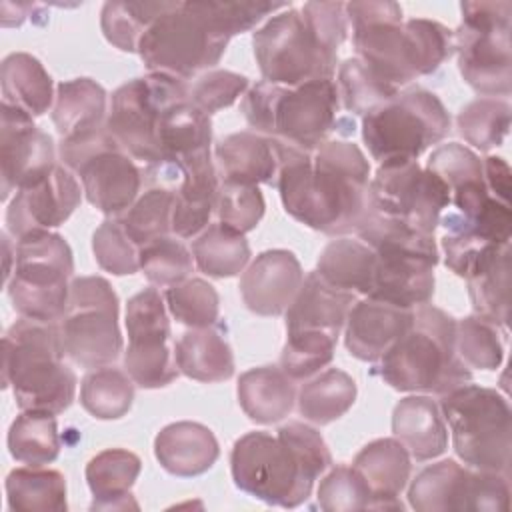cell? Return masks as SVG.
<instances>
[{"mask_svg": "<svg viewBox=\"0 0 512 512\" xmlns=\"http://www.w3.org/2000/svg\"><path fill=\"white\" fill-rule=\"evenodd\" d=\"M376 260V252L362 240L338 238L320 252L316 274L338 290L368 296L374 282Z\"/></svg>", "mask_w": 512, "mask_h": 512, "instance_id": "cell-33", "label": "cell"}, {"mask_svg": "<svg viewBox=\"0 0 512 512\" xmlns=\"http://www.w3.org/2000/svg\"><path fill=\"white\" fill-rule=\"evenodd\" d=\"M106 90L92 78L64 80L56 88L52 122L60 142H80L106 128Z\"/></svg>", "mask_w": 512, "mask_h": 512, "instance_id": "cell-26", "label": "cell"}, {"mask_svg": "<svg viewBox=\"0 0 512 512\" xmlns=\"http://www.w3.org/2000/svg\"><path fill=\"white\" fill-rule=\"evenodd\" d=\"M438 406L454 452L468 468L510 476V406L498 390L468 382L444 394Z\"/></svg>", "mask_w": 512, "mask_h": 512, "instance_id": "cell-8", "label": "cell"}, {"mask_svg": "<svg viewBox=\"0 0 512 512\" xmlns=\"http://www.w3.org/2000/svg\"><path fill=\"white\" fill-rule=\"evenodd\" d=\"M150 184L174 190L172 232L178 238H196L212 218L218 202V170L212 152H198L178 162L148 166Z\"/></svg>", "mask_w": 512, "mask_h": 512, "instance_id": "cell-17", "label": "cell"}, {"mask_svg": "<svg viewBox=\"0 0 512 512\" xmlns=\"http://www.w3.org/2000/svg\"><path fill=\"white\" fill-rule=\"evenodd\" d=\"M304 282L298 258L290 250L260 252L242 272L240 294L246 308L258 316H280L292 304Z\"/></svg>", "mask_w": 512, "mask_h": 512, "instance_id": "cell-21", "label": "cell"}, {"mask_svg": "<svg viewBox=\"0 0 512 512\" xmlns=\"http://www.w3.org/2000/svg\"><path fill=\"white\" fill-rule=\"evenodd\" d=\"M248 90V78L232 70H208L190 88V102L204 114L232 106Z\"/></svg>", "mask_w": 512, "mask_h": 512, "instance_id": "cell-55", "label": "cell"}, {"mask_svg": "<svg viewBox=\"0 0 512 512\" xmlns=\"http://www.w3.org/2000/svg\"><path fill=\"white\" fill-rule=\"evenodd\" d=\"M2 386L20 410L60 414L76 396V374L64 362L58 322L16 320L2 340Z\"/></svg>", "mask_w": 512, "mask_h": 512, "instance_id": "cell-5", "label": "cell"}, {"mask_svg": "<svg viewBox=\"0 0 512 512\" xmlns=\"http://www.w3.org/2000/svg\"><path fill=\"white\" fill-rule=\"evenodd\" d=\"M8 450L26 466H44L58 458L60 436L54 414L22 410L8 430Z\"/></svg>", "mask_w": 512, "mask_h": 512, "instance_id": "cell-40", "label": "cell"}, {"mask_svg": "<svg viewBox=\"0 0 512 512\" xmlns=\"http://www.w3.org/2000/svg\"><path fill=\"white\" fill-rule=\"evenodd\" d=\"M206 14L214 26L228 38L252 30L266 16H274L278 10L290 8L286 2H266V0H234V2H202Z\"/></svg>", "mask_w": 512, "mask_h": 512, "instance_id": "cell-54", "label": "cell"}, {"mask_svg": "<svg viewBox=\"0 0 512 512\" xmlns=\"http://www.w3.org/2000/svg\"><path fill=\"white\" fill-rule=\"evenodd\" d=\"M318 506L326 512H352L372 506V496L354 466L332 468L318 486Z\"/></svg>", "mask_w": 512, "mask_h": 512, "instance_id": "cell-52", "label": "cell"}, {"mask_svg": "<svg viewBox=\"0 0 512 512\" xmlns=\"http://www.w3.org/2000/svg\"><path fill=\"white\" fill-rule=\"evenodd\" d=\"M460 136L480 152L500 146L510 130V104L500 98H476L456 116Z\"/></svg>", "mask_w": 512, "mask_h": 512, "instance_id": "cell-45", "label": "cell"}, {"mask_svg": "<svg viewBox=\"0 0 512 512\" xmlns=\"http://www.w3.org/2000/svg\"><path fill=\"white\" fill-rule=\"evenodd\" d=\"M450 206L448 186L418 160L378 164L368 184V210L434 236Z\"/></svg>", "mask_w": 512, "mask_h": 512, "instance_id": "cell-15", "label": "cell"}, {"mask_svg": "<svg viewBox=\"0 0 512 512\" xmlns=\"http://www.w3.org/2000/svg\"><path fill=\"white\" fill-rule=\"evenodd\" d=\"M456 354L468 368L496 370L504 358L498 326L476 314L456 320Z\"/></svg>", "mask_w": 512, "mask_h": 512, "instance_id": "cell-50", "label": "cell"}, {"mask_svg": "<svg viewBox=\"0 0 512 512\" xmlns=\"http://www.w3.org/2000/svg\"><path fill=\"white\" fill-rule=\"evenodd\" d=\"M172 2H106L100 26L110 44L122 52H138L140 38Z\"/></svg>", "mask_w": 512, "mask_h": 512, "instance_id": "cell-44", "label": "cell"}, {"mask_svg": "<svg viewBox=\"0 0 512 512\" xmlns=\"http://www.w3.org/2000/svg\"><path fill=\"white\" fill-rule=\"evenodd\" d=\"M238 402L244 414L258 424L286 418L296 400L294 380L276 366H260L238 378Z\"/></svg>", "mask_w": 512, "mask_h": 512, "instance_id": "cell-32", "label": "cell"}, {"mask_svg": "<svg viewBox=\"0 0 512 512\" xmlns=\"http://www.w3.org/2000/svg\"><path fill=\"white\" fill-rule=\"evenodd\" d=\"M228 42L202 2H172L140 38L138 54L150 72L186 82L214 68Z\"/></svg>", "mask_w": 512, "mask_h": 512, "instance_id": "cell-7", "label": "cell"}, {"mask_svg": "<svg viewBox=\"0 0 512 512\" xmlns=\"http://www.w3.org/2000/svg\"><path fill=\"white\" fill-rule=\"evenodd\" d=\"M340 96L334 80H312L294 88L266 80L242 98L240 110L254 132L304 152H314L336 126Z\"/></svg>", "mask_w": 512, "mask_h": 512, "instance_id": "cell-6", "label": "cell"}, {"mask_svg": "<svg viewBox=\"0 0 512 512\" xmlns=\"http://www.w3.org/2000/svg\"><path fill=\"white\" fill-rule=\"evenodd\" d=\"M82 200L74 174L56 164L52 172L34 184L16 190L6 210V230L14 240L64 224Z\"/></svg>", "mask_w": 512, "mask_h": 512, "instance_id": "cell-19", "label": "cell"}, {"mask_svg": "<svg viewBox=\"0 0 512 512\" xmlns=\"http://www.w3.org/2000/svg\"><path fill=\"white\" fill-rule=\"evenodd\" d=\"M178 370L198 382H222L234 374V354L226 338L208 328H190L174 346Z\"/></svg>", "mask_w": 512, "mask_h": 512, "instance_id": "cell-34", "label": "cell"}, {"mask_svg": "<svg viewBox=\"0 0 512 512\" xmlns=\"http://www.w3.org/2000/svg\"><path fill=\"white\" fill-rule=\"evenodd\" d=\"M134 400V382L126 370L102 366L88 372L80 384L82 408L98 420L122 418Z\"/></svg>", "mask_w": 512, "mask_h": 512, "instance_id": "cell-42", "label": "cell"}, {"mask_svg": "<svg viewBox=\"0 0 512 512\" xmlns=\"http://www.w3.org/2000/svg\"><path fill=\"white\" fill-rule=\"evenodd\" d=\"M332 464L320 432L304 422H288L276 436L248 432L234 442L230 470L234 484L272 506L296 508L312 494L316 478Z\"/></svg>", "mask_w": 512, "mask_h": 512, "instance_id": "cell-2", "label": "cell"}, {"mask_svg": "<svg viewBox=\"0 0 512 512\" xmlns=\"http://www.w3.org/2000/svg\"><path fill=\"white\" fill-rule=\"evenodd\" d=\"M6 500L10 510L62 512L66 502V480L58 470L24 466L6 476Z\"/></svg>", "mask_w": 512, "mask_h": 512, "instance_id": "cell-37", "label": "cell"}, {"mask_svg": "<svg viewBox=\"0 0 512 512\" xmlns=\"http://www.w3.org/2000/svg\"><path fill=\"white\" fill-rule=\"evenodd\" d=\"M164 300L170 314L190 328H208L218 320V292L202 278H186L184 282L166 288Z\"/></svg>", "mask_w": 512, "mask_h": 512, "instance_id": "cell-48", "label": "cell"}, {"mask_svg": "<svg viewBox=\"0 0 512 512\" xmlns=\"http://www.w3.org/2000/svg\"><path fill=\"white\" fill-rule=\"evenodd\" d=\"M2 104L14 106L36 118L52 106L54 84L42 62L28 52H12L0 66Z\"/></svg>", "mask_w": 512, "mask_h": 512, "instance_id": "cell-31", "label": "cell"}, {"mask_svg": "<svg viewBox=\"0 0 512 512\" xmlns=\"http://www.w3.org/2000/svg\"><path fill=\"white\" fill-rule=\"evenodd\" d=\"M76 174L86 200L112 218L134 204L144 178L134 160L116 142L94 150L76 168Z\"/></svg>", "mask_w": 512, "mask_h": 512, "instance_id": "cell-20", "label": "cell"}, {"mask_svg": "<svg viewBox=\"0 0 512 512\" xmlns=\"http://www.w3.org/2000/svg\"><path fill=\"white\" fill-rule=\"evenodd\" d=\"M264 196L258 186L220 184L216 212L224 226L246 234L258 226L264 216Z\"/></svg>", "mask_w": 512, "mask_h": 512, "instance_id": "cell-53", "label": "cell"}, {"mask_svg": "<svg viewBox=\"0 0 512 512\" xmlns=\"http://www.w3.org/2000/svg\"><path fill=\"white\" fill-rule=\"evenodd\" d=\"M118 312V296L106 278H72L68 306L58 320L64 356L88 370L110 366L122 352Z\"/></svg>", "mask_w": 512, "mask_h": 512, "instance_id": "cell-12", "label": "cell"}, {"mask_svg": "<svg viewBox=\"0 0 512 512\" xmlns=\"http://www.w3.org/2000/svg\"><path fill=\"white\" fill-rule=\"evenodd\" d=\"M466 282L474 314L506 328L510 318V246L502 248Z\"/></svg>", "mask_w": 512, "mask_h": 512, "instance_id": "cell-39", "label": "cell"}, {"mask_svg": "<svg viewBox=\"0 0 512 512\" xmlns=\"http://www.w3.org/2000/svg\"><path fill=\"white\" fill-rule=\"evenodd\" d=\"M0 118L2 200H8L18 188L34 184L54 170L56 150L52 136L42 132L26 112L2 104Z\"/></svg>", "mask_w": 512, "mask_h": 512, "instance_id": "cell-18", "label": "cell"}, {"mask_svg": "<svg viewBox=\"0 0 512 512\" xmlns=\"http://www.w3.org/2000/svg\"><path fill=\"white\" fill-rule=\"evenodd\" d=\"M128 348L132 352H162L168 350L170 320L164 298L156 288L136 292L126 304Z\"/></svg>", "mask_w": 512, "mask_h": 512, "instance_id": "cell-41", "label": "cell"}, {"mask_svg": "<svg viewBox=\"0 0 512 512\" xmlns=\"http://www.w3.org/2000/svg\"><path fill=\"white\" fill-rule=\"evenodd\" d=\"M172 210L174 190L164 184H152L118 218L130 240L140 248L172 232Z\"/></svg>", "mask_w": 512, "mask_h": 512, "instance_id": "cell-43", "label": "cell"}, {"mask_svg": "<svg viewBox=\"0 0 512 512\" xmlns=\"http://www.w3.org/2000/svg\"><path fill=\"white\" fill-rule=\"evenodd\" d=\"M356 58L394 88L436 72L454 54V30L428 18H402L396 2H348Z\"/></svg>", "mask_w": 512, "mask_h": 512, "instance_id": "cell-3", "label": "cell"}, {"mask_svg": "<svg viewBox=\"0 0 512 512\" xmlns=\"http://www.w3.org/2000/svg\"><path fill=\"white\" fill-rule=\"evenodd\" d=\"M338 336L316 330H286L280 368L292 380H304L320 372L334 358Z\"/></svg>", "mask_w": 512, "mask_h": 512, "instance_id": "cell-47", "label": "cell"}, {"mask_svg": "<svg viewBox=\"0 0 512 512\" xmlns=\"http://www.w3.org/2000/svg\"><path fill=\"white\" fill-rule=\"evenodd\" d=\"M218 176L226 184H272L280 170V142L254 130L234 132L214 148Z\"/></svg>", "mask_w": 512, "mask_h": 512, "instance_id": "cell-23", "label": "cell"}, {"mask_svg": "<svg viewBox=\"0 0 512 512\" xmlns=\"http://www.w3.org/2000/svg\"><path fill=\"white\" fill-rule=\"evenodd\" d=\"M356 382L340 368H328L302 384L298 392V412L304 420L324 426L344 416L356 402Z\"/></svg>", "mask_w": 512, "mask_h": 512, "instance_id": "cell-36", "label": "cell"}, {"mask_svg": "<svg viewBox=\"0 0 512 512\" xmlns=\"http://www.w3.org/2000/svg\"><path fill=\"white\" fill-rule=\"evenodd\" d=\"M190 88L184 80L150 72L148 76L128 80L114 90L106 128L116 144L146 166L158 164V124L162 114L176 102L188 100Z\"/></svg>", "mask_w": 512, "mask_h": 512, "instance_id": "cell-14", "label": "cell"}, {"mask_svg": "<svg viewBox=\"0 0 512 512\" xmlns=\"http://www.w3.org/2000/svg\"><path fill=\"white\" fill-rule=\"evenodd\" d=\"M392 434L416 462L438 458L448 448V428L440 406L424 394L406 396L394 406Z\"/></svg>", "mask_w": 512, "mask_h": 512, "instance_id": "cell-28", "label": "cell"}, {"mask_svg": "<svg viewBox=\"0 0 512 512\" xmlns=\"http://www.w3.org/2000/svg\"><path fill=\"white\" fill-rule=\"evenodd\" d=\"M356 294L338 290L324 282L316 270L310 272L296 292L286 314V330H316L340 336Z\"/></svg>", "mask_w": 512, "mask_h": 512, "instance_id": "cell-29", "label": "cell"}, {"mask_svg": "<svg viewBox=\"0 0 512 512\" xmlns=\"http://www.w3.org/2000/svg\"><path fill=\"white\" fill-rule=\"evenodd\" d=\"M448 132V110L434 92L424 88L398 92L390 102L362 116V140L378 164L418 160Z\"/></svg>", "mask_w": 512, "mask_h": 512, "instance_id": "cell-10", "label": "cell"}, {"mask_svg": "<svg viewBox=\"0 0 512 512\" xmlns=\"http://www.w3.org/2000/svg\"><path fill=\"white\" fill-rule=\"evenodd\" d=\"M140 458L124 448H108L98 452L86 464V482L94 496L92 508L126 510L138 508L130 488L140 474Z\"/></svg>", "mask_w": 512, "mask_h": 512, "instance_id": "cell-30", "label": "cell"}, {"mask_svg": "<svg viewBox=\"0 0 512 512\" xmlns=\"http://www.w3.org/2000/svg\"><path fill=\"white\" fill-rule=\"evenodd\" d=\"M414 308H402L384 300H356L346 318V350L362 362H378L388 348L410 328Z\"/></svg>", "mask_w": 512, "mask_h": 512, "instance_id": "cell-22", "label": "cell"}, {"mask_svg": "<svg viewBox=\"0 0 512 512\" xmlns=\"http://www.w3.org/2000/svg\"><path fill=\"white\" fill-rule=\"evenodd\" d=\"M370 162L348 140H326L314 152L280 142L276 188L284 210L328 236L354 232L368 206Z\"/></svg>", "mask_w": 512, "mask_h": 512, "instance_id": "cell-1", "label": "cell"}, {"mask_svg": "<svg viewBox=\"0 0 512 512\" xmlns=\"http://www.w3.org/2000/svg\"><path fill=\"white\" fill-rule=\"evenodd\" d=\"M138 246L126 234L118 216L104 220L92 234V252L98 266L114 276H126L140 270Z\"/></svg>", "mask_w": 512, "mask_h": 512, "instance_id": "cell-51", "label": "cell"}, {"mask_svg": "<svg viewBox=\"0 0 512 512\" xmlns=\"http://www.w3.org/2000/svg\"><path fill=\"white\" fill-rule=\"evenodd\" d=\"M252 46L266 82L294 88L312 80H334L338 52L320 40L296 8L266 20L252 34Z\"/></svg>", "mask_w": 512, "mask_h": 512, "instance_id": "cell-13", "label": "cell"}, {"mask_svg": "<svg viewBox=\"0 0 512 512\" xmlns=\"http://www.w3.org/2000/svg\"><path fill=\"white\" fill-rule=\"evenodd\" d=\"M338 96L342 106L358 116H366L390 102L400 90L376 76L360 58H348L338 70Z\"/></svg>", "mask_w": 512, "mask_h": 512, "instance_id": "cell-46", "label": "cell"}, {"mask_svg": "<svg viewBox=\"0 0 512 512\" xmlns=\"http://www.w3.org/2000/svg\"><path fill=\"white\" fill-rule=\"evenodd\" d=\"M16 260L6 282L8 298L20 318L58 322L68 306L74 272L72 248L50 230L32 232L14 242Z\"/></svg>", "mask_w": 512, "mask_h": 512, "instance_id": "cell-9", "label": "cell"}, {"mask_svg": "<svg viewBox=\"0 0 512 512\" xmlns=\"http://www.w3.org/2000/svg\"><path fill=\"white\" fill-rule=\"evenodd\" d=\"M212 122L210 116L196 108L190 98L172 104L158 124L160 162H178L192 154L210 150ZM158 162V164H160Z\"/></svg>", "mask_w": 512, "mask_h": 512, "instance_id": "cell-35", "label": "cell"}, {"mask_svg": "<svg viewBox=\"0 0 512 512\" xmlns=\"http://www.w3.org/2000/svg\"><path fill=\"white\" fill-rule=\"evenodd\" d=\"M426 168L434 172L448 186V190H454L464 182L484 176V166L480 156L468 146L458 142H448L438 146L430 154Z\"/></svg>", "mask_w": 512, "mask_h": 512, "instance_id": "cell-56", "label": "cell"}, {"mask_svg": "<svg viewBox=\"0 0 512 512\" xmlns=\"http://www.w3.org/2000/svg\"><path fill=\"white\" fill-rule=\"evenodd\" d=\"M194 256L190 250L172 236L156 238L138 250V262L144 276L162 288L184 282L194 266Z\"/></svg>", "mask_w": 512, "mask_h": 512, "instance_id": "cell-49", "label": "cell"}, {"mask_svg": "<svg viewBox=\"0 0 512 512\" xmlns=\"http://www.w3.org/2000/svg\"><path fill=\"white\" fill-rule=\"evenodd\" d=\"M454 52L464 82L486 98L508 96L512 86V2H462Z\"/></svg>", "mask_w": 512, "mask_h": 512, "instance_id": "cell-11", "label": "cell"}, {"mask_svg": "<svg viewBox=\"0 0 512 512\" xmlns=\"http://www.w3.org/2000/svg\"><path fill=\"white\" fill-rule=\"evenodd\" d=\"M192 256L200 272L212 278H230L244 272L250 244L244 234L218 224H208L192 242Z\"/></svg>", "mask_w": 512, "mask_h": 512, "instance_id": "cell-38", "label": "cell"}, {"mask_svg": "<svg viewBox=\"0 0 512 512\" xmlns=\"http://www.w3.org/2000/svg\"><path fill=\"white\" fill-rule=\"evenodd\" d=\"M154 456L160 466L180 478L208 472L220 456L214 432L200 422H172L154 438Z\"/></svg>", "mask_w": 512, "mask_h": 512, "instance_id": "cell-27", "label": "cell"}, {"mask_svg": "<svg viewBox=\"0 0 512 512\" xmlns=\"http://www.w3.org/2000/svg\"><path fill=\"white\" fill-rule=\"evenodd\" d=\"M408 504L418 512H506L510 508L508 476L474 470L456 460H440L416 474Z\"/></svg>", "mask_w": 512, "mask_h": 512, "instance_id": "cell-16", "label": "cell"}, {"mask_svg": "<svg viewBox=\"0 0 512 512\" xmlns=\"http://www.w3.org/2000/svg\"><path fill=\"white\" fill-rule=\"evenodd\" d=\"M352 466L370 490V508H402L398 496L410 480L412 458L396 438H378L368 442L356 454Z\"/></svg>", "mask_w": 512, "mask_h": 512, "instance_id": "cell-25", "label": "cell"}, {"mask_svg": "<svg viewBox=\"0 0 512 512\" xmlns=\"http://www.w3.org/2000/svg\"><path fill=\"white\" fill-rule=\"evenodd\" d=\"M484 166V180L494 198H498L504 204H510V166L500 156H486L482 160Z\"/></svg>", "mask_w": 512, "mask_h": 512, "instance_id": "cell-57", "label": "cell"}, {"mask_svg": "<svg viewBox=\"0 0 512 512\" xmlns=\"http://www.w3.org/2000/svg\"><path fill=\"white\" fill-rule=\"evenodd\" d=\"M376 256V272L368 298L402 308H418L430 302L436 282V260L404 252H376Z\"/></svg>", "mask_w": 512, "mask_h": 512, "instance_id": "cell-24", "label": "cell"}, {"mask_svg": "<svg viewBox=\"0 0 512 512\" xmlns=\"http://www.w3.org/2000/svg\"><path fill=\"white\" fill-rule=\"evenodd\" d=\"M400 392L448 394L472 382L456 354V320L432 304L414 308L410 328L388 348L374 370Z\"/></svg>", "mask_w": 512, "mask_h": 512, "instance_id": "cell-4", "label": "cell"}]
</instances>
